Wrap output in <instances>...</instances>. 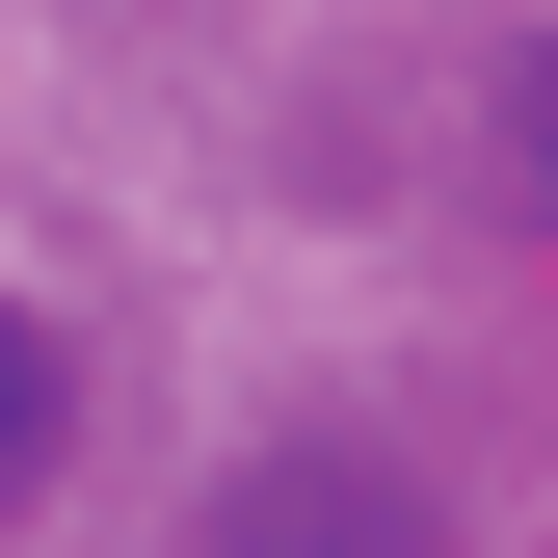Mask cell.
Returning a JSON list of instances; mask_svg holds the SVG:
<instances>
[{"instance_id": "1", "label": "cell", "mask_w": 558, "mask_h": 558, "mask_svg": "<svg viewBox=\"0 0 558 558\" xmlns=\"http://www.w3.org/2000/svg\"><path fill=\"white\" fill-rule=\"evenodd\" d=\"M186 558H452V532H426V478H399V452L293 426V452H240V478H214V532H186Z\"/></svg>"}, {"instance_id": "2", "label": "cell", "mask_w": 558, "mask_h": 558, "mask_svg": "<svg viewBox=\"0 0 558 558\" xmlns=\"http://www.w3.org/2000/svg\"><path fill=\"white\" fill-rule=\"evenodd\" d=\"M53 399H81V373H53V319L0 293V506H27V478H53Z\"/></svg>"}, {"instance_id": "3", "label": "cell", "mask_w": 558, "mask_h": 558, "mask_svg": "<svg viewBox=\"0 0 558 558\" xmlns=\"http://www.w3.org/2000/svg\"><path fill=\"white\" fill-rule=\"evenodd\" d=\"M506 186H532V214H558V53H532V81H506Z\"/></svg>"}]
</instances>
